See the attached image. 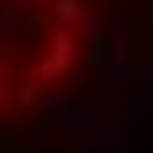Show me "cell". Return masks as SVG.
<instances>
[{"mask_svg": "<svg viewBox=\"0 0 153 153\" xmlns=\"http://www.w3.org/2000/svg\"><path fill=\"white\" fill-rule=\"evenodd\" d=\"M48 5H53V0H48Z\"/></svg>", "mask_w": 153, "mask_h": 153, "instance_id": "5b68a950", "label": "cell"}, {"mask_svg": "<svg viewBox=\"0 0 153 153\" xmlns=\"http://www.w3.org/2000/svg\"><path fill=\"white\" fill-rule=\"evenodd\" d=\"M69 63H74V32L63 27V32L48 37V58L37 63L32 74H37V85H48V79H63V74H69Z\"/></svg>", "mask_w": 153, "mask_h": 153, "instance_id": "6da1fadb", "label": "cell"}, {"mask_svg": "<svg viewBox=\"0 0 153 153\" xmlns=\"http://www.w3.org/2000/svg\"><path fill=\"white\" fill-rule=\"evenodd\" d=\"M53 16H58V27H69V32H90L95 27V16H90L85 0H53Z\"/></svg>", "mask_w": 153, "mask_h": 153, "instance_id": "7a4b0ae2", "label": "cell"}, {"mask_svg": "<svg viewBox=\"0 0 153 153\" xmlns=\"http://www.w3.org/2000/svg\"><path fill=\"white\" fill-rule=\"evenodd\" d=\"M0 106H5V85H0Z\"/></svg>", "mask_w": 153, "mask_h": 153, "instance_id": "277c9868", "label": "cell"}, {"mask_svg": "<svg viewBox=\"0 0 153 153\" xmlns=\"http://www.w3.org/2000/svg\"><path fill=\"white\" fill-rule=\"evenodd\" d=\"M16 106H37V74H27L16 85Z\"/></svg>", "mask_w": 153, "mask_h": 153, "instance_id": "3957f363", "label": "cell"}]
</instances>
